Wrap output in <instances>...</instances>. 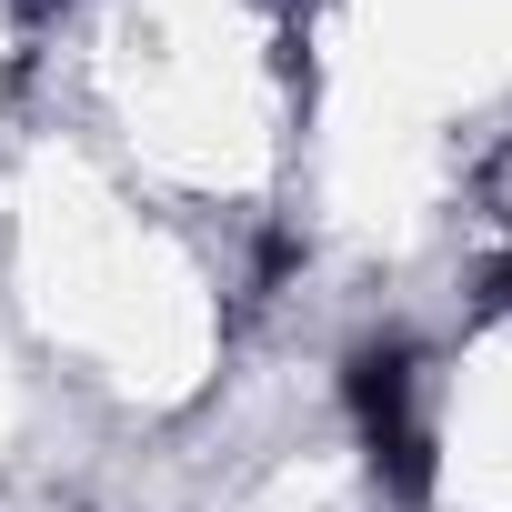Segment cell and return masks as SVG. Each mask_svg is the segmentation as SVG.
Returning <instances> with one entry per match:
<instances>
[{
	"instance_id": "2",
	"label": "cell",
	"mask_w": 512,
	"mask_h": 512,
	"mask_svg": "<svg viewBox=\"0 0 512 512\" xmlns=\"http://www.w3.org/2000/svg\"><path fill=\"white\" fill-rule=\"evenodd\" d=\"M482 302H492V312H512V241L492 251V272H482Z\"/></svg>"
},
{
	"instance_id": "1",
	"label": "cell",
	"mask_w": 512,
	"mask_h": 512,
	"mask_svg": "<svg viewBox=\"0 0 512 512\" xmlns=\"http://www.w3.org/2000/svg\"><path fill=\"white\" fill-rule=\"evenodd\" d=\"M342 402H352V432L382 472L392 502H432V412H422V352L402 332L362 342L342 362Z\"/></svg>"
},
{
	"instance_id": "3",
	"label": "cell",
	"mask_w": 512,
	"mask_h": 512,
	"mask_svg": "<svg viewBox=\"0 0 512 512\" xmlns=\"http://www.w3.org/2000/svg\"><path fill=\"white\" fill-rule=\"evenodd\" d=\"M21 11H31V21H51V11H61V0H21Z\"/></svg>"
}]
</instances>
